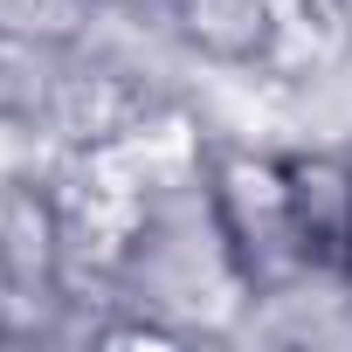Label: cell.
Segmentation results:
<instances>
[{
	"mask_svg": "<svg viewBox=\"0 0 352 352\" xmlns=\"http://www.w3.org/2000/svg\"><path fill=\"white\" fill-rule=\"evenodd\" d=\"M208 201L214 221L249 276V290L263 297H290L297 283L324 276L304 221H297V194H290V159L270 152H208Z\"/></svg>",
	"mask_w": 352,
	"mask_h": 352,
	"instance_id": "cell-1",
	"label": "cell"
},
{
	"mask_svg": "<svg viewBox=\"0 0 352 352\" xmlns=\"http://www.w3.org/2000/svg\"><path fill=\"white\" fill-rule=\"evenodd\" d=\"M76 14V0H0V35H49Z\"/></svg>",
	"mask_w": 352,
	"mask_h": 352,
	"instance_id": "cell-2",
	"label": "cell"
}]
</instances>
